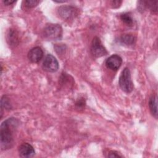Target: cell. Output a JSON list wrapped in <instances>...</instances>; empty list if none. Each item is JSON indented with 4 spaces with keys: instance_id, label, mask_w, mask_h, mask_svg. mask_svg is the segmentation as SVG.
<instances>
[{
    "instance_id": "1",
    "label": "cell",
    "mask_w": 158,
    "mask_h": 158,
    "mask_svg": "<svg viewBox=\"0 0 158 158\" xmlns=\"http://www.w3.org/2000/svg\"><path fill=\"white\" fill-rule=\"evenodd\" d=\"M19 122L15 118H9L1 125L0 138L1 147L2 150L12 148L14 144V133L18 125Z\"/></svg>"
},
{
    "instance_id": "2",
    "label": "cell",
    "mask_w": 158,
    "mask_h": 158,
    "mask_svg": "<svg viewBox=\"0 0 158 158\" xmlns=\"http://www.w3.org/2000/svg\"><path fill=\"white\" fill-rule=\"evenodd\" d=\"M43 35L48 40H60L62 36V28L57 23L48 24L43 29Z\"/></svg>"
},
{
    "instance_id": "3",
    "label": "cell",
    "mask_w": 158,
    "mask_h": 158,
    "mask_svg": "<svg viewBox=\"0 0 158 158\" xmlns=\"http://www.w3.org/2000/svg\"><path fill=\"white\" fill-rule=\"evenodd\" d=\"M118 84L122 90L127 93H130L133 91L134 85L128 68L125 67L122 70L118 79Z\"/></svg>"
},
{
    "instance_id": "4",
    "label": "cell",
    "mask_w": 158,
    "mask_h": 158,
    "mask_svg": "<svg viewBox=\"0 0 158 158\" xmlns=\"http://www.w3.org/2000/svg\"><path fill=\"white\" fill-rule=\"evenodd\" d=\"M91 52L95 57H100L107 54V52L98 36L94 37L91 43Z\"/></svg>"
},
{
    "instance_id": "5",
    "label": "cell",
    "mask_w": 158,
    "mask_h": 158,
    "mask_svg": "<svg viewBox=\"0 0 158 158\" xmlns=\"http://www.w3.org/2000/svg\"><path fill=\"white\" fill-rule=\"evenodd\" d=\"M43 69L48 72H55L59 69V63L56 58L51 54H48L43 62Z\"/></svg>"
},
{
    "instance_id": "6",
    "label": "cell",
    "mask_w": 158,
    "mask_h": 158,
    "mask_svg": "<svg viewBox=\"0 0 158 158\" xmlns=\"http://www.w3.org/2000/svg\"><path fill=\"white\" fill-rule=\"evenodd\" d=\"M77 9L71 6H63L58 9L59 16L64 20H70L75 18L77 14Z\"/></svg>"
},
{
    "instance_id": "7",
    "label": "cell",
    "mask_w": 158,
    "mask_h": 158,
    "mask_svg": "<svg viewBox=\"0 0 158 158\" xmlns=\"http://www.w3.org/2000/svg\"><path fill=\"white\" fill-rule=\"evenodd\" d=\"M122 63V59L117 54H113L109 56L106 60V66L112 70H118Z\"/></svg>"
},
{
    "instance_id": "8",
    "label": "cell",
    "mask_w": 158,
    "mask_h": 158,
    "mask_svg": "<svg viewBox=\"0 0 158 158\" xmlns=\"http://www.w3.org/2000/svg\"><path fill=\"white\" fill-rule=\"evenodd\" d=\"M19 153L22 157H31L35 155V151L30 144L24 143L19 146Z\"/></svg>"
},
{
    "instance_id": "9",
    "label": "cell",
    "mask_w": 158,
    "mask_h": 158,
    "mask_svg": "<svg viewBox=\"0 0 158 158\" xmlns=\"http://www.w3.org/2000/svg\"><path fill=\"white\" fill-rule=\"evenodd\" d=\"M43 57V51L40 47L36 46L31 49L28 53V59L33 63H38Z\"/></svg>"
},
{
    "instance_id": "10",
    "label": "cell",
    "mask_w": 158,
    "mask_h": 158,
    "mask_svg": "<svg viewBox=\"0 0 158 158\" xmlns=\"http://www.w3.org/2000/svg\"><path fill=\"white\" fill-rule=\"evenodd\" d=\"M149 107L152 115L157 118V94H152L149 101Z\"/></svg>"
},
{
    "instance_id": "11",
    "label": "cell",
    "mask_w": 158,
    "mask_h": 158,
    "mask_svg": "<svg viewBox=\"0 0 158 158\" xmlns=\"http://www.w3.org/2000/svg\"><path fill=\"white\" fill-rule=\"evenodd\" d=\"M120 41L127 46L133 45L136 41L135 37L131 34H125L120 37Z\"/></svg>"
},
{
    "instance_id": "12",
    "label": "cell",
    "mask_w": 158,
    "mask_h": 158,
    "mask_svg": "<svg viewBox=\"0 0 158 158\" xmlns=\"http://www.w3.org/2000/svg\"><path fill=\"white\" fill-rule=\"evenodd\" d=\"M120 19L127 26H132L133 24V19L129 13H124L120 15Z\"/></svg>"
},
{
    "instance_id": "13",
    "label": "cell",
    "mask_w": 158,
    "mask_h": 158,
    "mask_svg": "<svg viewBox=\"0 0 158 158\" xmlns=\"http://www.w3.org/2000/svg\"><path fill=\"white\" fill-rule=\"evenodd\" d=\"M7 41L11 45H15L17 44V36L15 31L10 29L7 34Z\"/></svg>"
},
{
    "instance_id": "14",
    "label": "cell",
    "mask_w": 158,
    "mask_h": 158,
    "mask_svg": "<svg viewBox=\"0 0 158 158\" xmlns=\"http://www.w3.org/2000/svg\"><path fill=\"white\" fill-rule=\"evenodd\" d=\"M145 2V7L146 9L148 8L151 10L153 12H156L157 10V1H144Z\"/></svg>"
},
{
    "instance_id": "15",
    "label": "cell",
    "mask_w": 158,
    "mask_h": 158,
    "mask_svg": "<svg viewBox=\"0 0 158 158\" xmlns=\"http://www.w3.org/2000/svg\"><path fill=\"white\" fill-rule=\"evenodd\" d=\"M1 108L4 107L6 109H10L11 107V104H10V101L9 98L6 96H3L1 98Z\"/></svg>"
},
{
    "instance_id": "16",
    "label": "cell",
    "mask_w": 158,
    "mask_h": 158,
    "mask_svg": "<svg viewBox=\"0 0 158 158\" xmlns=\"http://www.w3.org/2000/svg\"><path fill=\"white\" fill-rule=\"evenodd\" d=\"M23 3L25 7L30 8L36 6L40 3V1L36 0H27L23 1Z\"/></svg>"
},
{
    "instance_id": "17",
    "label": "cell",
    "mask_w": 158,
    "mask_h": 158,
    "mask_svg": "<svg viewBox=\"0 0 158 158\" xmlns=\"http://www.w3.org/2000/svg\"><path fill=\"white\" fill-rule=\"evenodd\" d=\"M85 106V101L84 99H79L76 102V107L78 109H83Z\"/></svg>"
},
{
    "instance_id": "18",
    "label": "cell",
    "mask_w": 158,
    "mask_h": 158,
    "mask_svg": "<svg viewBox=\"0 0 158 158\" xmlns=\"http://www.w3.org/2000/svg\"><path fill=\"white\" fill-rule=\"evenodd\" d=\"M107 157H122V156L120 155L117 152L115 151H110L109 152Z\"/></svg>"
},
{
    "instance_id": "19",
    "label": "cell",
    "mask_w": 158,
    "mask_h": 158,
    "mask_svg": "<svg viewBox=\"0 0 158 158\" xmlns=\"http://www.w3.org/2000/svg\"><path fill=\"white\" fill-rule=\"evenodd\" d=\"M121 3H122V1H119V0H114L110 2V4L113 8H118V7H120Z\"/></svg>"
},
{
    "instance_id": "20",
    "label": "cell",
    "mask_w": 158,
    "mask_h": 158,
    "mask_svg": "<svg viewBox=\"0 0 158 158\" xmlns=\"http://www.w3.org/2000/svg\"><path fill=\"white\" fill-rule=\"evenodd\" d=\"M3 2L5 5L6 6H9V5H11L12 4L15 2V1H11V0H6V1H3Z\"/></svg>"
}]
</instances>
